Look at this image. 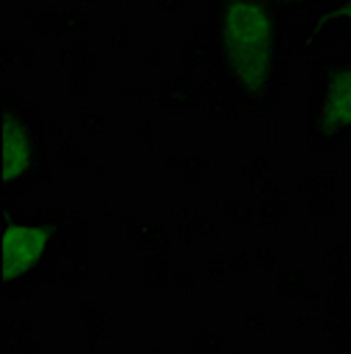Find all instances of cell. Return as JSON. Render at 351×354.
<instances>
[{
	"instance_id": "obj_1",
	"label": "cell",
	"mask_w": 351,
	"mask_h": 354,
	"mask_svg": "<svg viewBox=\"0 0 351 354\" xmlns=\"http://www.w3.org/2000/svg\"><path fill=\"white\" fill-rule=\"evenodd\" d=\"M87 216L57 203H37L28 214L9 216L3 228V295L46 284H79L91 268Z\"/></svg>"
},
{
	"instance_id": "obj_2",
	"label": "cell",
	"mask_w": 351,
	"mask_h": 354,
	"mask_svg": "<svg viewBox=\"0 0 351 354\" xmlns=\"http://www.w3.org/2000/svg\"><path fill=\"white\" fill-rule=\"evenodd\" d=\"M216 17L219 65L231 96L256 118H267L287 84V59L267 0H211Z\"/></svg>"
},
{
	"instance_id": "obj_3",
	"label": "cell",
	"mask_w": 351,
	"mask_h": 354,
	"mask_svg": "<svg viewBox=\"0 0 351 354\" xmlns=\"http://www.w3.org/2000/svg\"><path fill=\"white\" fill-rule=\"evenodd\" d=\"M48 144L42 110L31 99L3 91V200H20L34 186L51 180Z\"/></svg>"
},
{
	"instance_id": "obj_4",
	"label": "cell",
	"mask_w": 351,
	"mask_h": 354,
	"mask_svg": "<svg viewBox=\"0 0 351 354\" xmlns=\"http://www.w3.org/2000/svg\"><path fill=\"white\" fill-rule=\"evenodd\" d=\"M306 136L312 149H340L351 144V62H323L312 68L306 96Z\"/></svg>"
},
{
	"instance_id": "obj_5",
	"label": "cell",
	"mask_w": 351,
	"mask_h": 354,
	"mask_svg": "<svg viewBox=\"0 0 351 354\" xmlns=\"http://www.w3.org/2000/svg\"><path fill=\"white\" fill-rule=\"evenodd\" d=\"M160 110L166 115H174V113H191L197 107V87L186 79V76H171L163 87H160Z\"/></svg>"
},
{
	"instance_id": "obj_6",
	"label": "cell",
	"mask_w": 351,
	"mask_h": 354,
	"mask_svg": "<svg viewBox=\"0 0 351 354\" xmlns=\"http://www.w3.org/2000/svg\"><path fill=\"white\" fill-rule=\"evenodd\" d=\"M57 54H59V59H62L68 68H79V71H87V73L99 71V57L93 54V46L87 42V37L59 42Z\"/></svg>"
},
{
	"instance_id": "obj_7",
	"label": "cell",
	"mask_w": 351,
	"mask_h": 354,
	"mask_svg": "<svg viewBox=\"0 0 351 354\" xmlns=\"http://www.w3.org/2000/svg\"><path fill=\"white\" fill-rule=\"evenodd\" d=\"M0 62H3V71H12V73L34 71V62H37L34 46H31L28 39H23V37H12L9 42H3Z\"/></svg>"
},
{
	"instance_id": "obj_8",
	"label": "cell",
	"mask_w": 351,
	"mask_h": 354,
	"mask_svg": "<svg viewBox=\"0 0 351 354\" xmlns=\"http://www.w3.org/2000/svg\"><path fill=\"white\" fill-rule=\"evenodd\" d=\"M23 17L37 34L57 37V28H59V20H62V9L59 6H48V3H26Z\"/></svg>"
},
{
	"instance_id": "obj_9",
	"label": "cell",
	"mask_w": 351,
	"mask_h": 354,
	"mask_svg": "<svg viewBox=\"0 0 351 354\" xmlns=\"http://www.w3.org/2000/svg\"><path fill=\"white\" fill-rule=\"evenodd\" d=\"M318 26V37H321V46H337L340 39V31L348 26L351 28V0H345V3L326 20L315 23ZM348 46H351V34H348Z\"/></svg>"
},
{
	"instance_id": "obj_10",
	"label": "cell",
	"mask_w": 351,
	"mask_h": 354,
	"mask_svg": "<svg viewBox=\"0 0 351 354\" xmlns=\"http://www.w3.org/2000/svg\"><path fill=\"white\" fill-rule=\"evenodd\" d=\"M133 242L138 248H155V250H160V248H166L171 242V231L163 223H158V219H144V223H138L133 228Z\"/></svg>"
},
{
	"instance_id": "obj_11",
	"label": "cell",
	"mask_w": 351,
	"mask_h": 354,
	"mask_svg": "<svg viewBox=\"0 0 351 354\" xmlns=\"http://www.w3.org/2000/svg\"><path fill=\"white\" fill-rule=\"evenodd\" d=\"M87 31H91V17L82 9H62V20H59V28H57V39L65 42V39H82Z\"/></svg>"
},
{
	"instance_id": "obj_12",
	"label": "cell",
	"mask_w": 351,
	"mask_h": 354,
	"mask_svg": "<svg viewBox=\"0 0 351 354\" xmlns=\"http://www.w3.org/2000/svg\"><path fill=\"white\" fill-rule=\"evenodd\" d=\"M107 127H110V115L102 107H87L76 113V129L84 132L91 138H102L107 136Z\"/></svg>"
},
{
	"instance_id": "obj_13",
	"label": "cell",
	"mask_w": 351,
	"mask_h": 354,
	"mask_svg": "<svg viewBox=\"0 0 351 354\" xmlns=\"http://www.w3.org/2000/svg\"><path fill=\"white\" fill-rule=\"evenodd\" d=\"M287 42H290L292 48H298V51H312V48H318V46H321L318 26H315V23H303V20L292 23L290 31H287Z\"/></svg>"
},
{
	"instance_id": "obj_14",
	"label": "cell",
	"mask_w": 351,
	"mask_h": 354,
	"mask_svg": "<svg viewBox=\"0 0 351 354\" xmlns=\"http://www.w3.org/2000/svg\"><path fill=\"white\" fill-rule=\"evenodd\" d=\"M276 290L281 298H298L303 290H306V273L298 270V268H290V270H281L276 276Z\"/></svg>"
},
{
	"instance_id": "obj_15",
	"label": "cell",
	"mask_w": 351,
	"mask_h": 354,
	"mask_svg": "<svg viewBox=\"0 0 351 354\" xmlns=\"http://www.w3.org/2000/svg\"><path fill=\"white\" fill-rule=\"evenodd\" d=\"M65 84H68V96H70L73 102H84L87 96H91V73H87V71L68 68Z\"/></svg>"
},
{
	"instance_id": "obj_16",
	"label": "cell",
	"mask_w": 351,
	"mask_h": 354,
	"mask_svg": "<svg viewBox=\"0 0 351 354\" xmlns=\"http://www.w3.org/2000/svg\"><path fill=\"white\" fill-rule=\"evenodd\" d=\"M256 214H258L261 223H278V219H284L290 214V203L284 197H265L258 203Z\"/></svg>"
},
{
	"instance_id": "obj_17",
	"label": "cell",
	"mask_w": 351,
	"mask_h": 354,
	"mask_svg": "<svg viewBox=\"0 0 351 354\" xmlns=\"http://www.w3.org/2000/svg\"><path fill=\"white\" fill-rule=\"evenodd\" d=\"M115 91H118L121 96H126V99H144V102H152V99H155V87L146 84V82H141V79H135V76L121 79Z\"/></svg>"
},
{
	"instance_id": "obj_18",
	"label": "cell",
	"mask_w": 351,
	"mask_h": 354,
	"mask_svg": "<svg viewBox=\"0 0 351 354\" xmlns=\"http://www.w3.org/2000/svg\"><path fill=\"white\" fill-rule=\"evenodd\" d=\"M239 171H242V177H245L247 183H256V180H261V177L270 171V158L265 152H253Z\"/></svg>"
},
{
	"instance_id": "obj_19",
	"label": "cell",
	"mask_w": 351,
	"mask_h": 354,
	"mask_svg": "<svg viewBox=\"0 0 351 354\" xmlns=\"http://www.w3.org/2000/svg\"><path fill=\"white\" fill-rule=\"evenodd\" d=\"M202 169H205V158L202 155H183L180 158V171H183V183L186 186H200L202 183Z\"/></svg>"
},
{
	"instance_id": "obj_20",
	"label": "cell",
	"mask_w": 351,
	"mask_h": 354,
	"mask_svg": "<svg viewBox=\"0 0 351 354\" xmlns=\"http://www.w3.org/2000/svg\"><path fill=\"white\" fill-rule=\"evenodd\" d=\"M110 46H113V51H118V54H124V51L133 48V26H129L126 20H118V23L113 26V31H110Z\"/></svg>"
},
{
	"instance_id": "obj_21",
	"label": "cell",
	"mask_w": 351,
	"mask_h": 354,
	"mask_svg": "<svg viewBox=\"0 0 351 354\" xmlns=\"http://www.w3.org/2000/svg\"><path fill=\"white\" fill-rule=\"evenodd\" d=\"M166 268H169V256H163V253L146 256V261H144V281L146 284H158L163 279Z\"/></svg>"
},
{
	"instance_id": "obj_22",
	"label": "cell",
	"mask_w": 351,
	"mask_h": 354,
	"mask_svg": "<svg viewBox=\"0 0 351 354\" xmlns=\"http://www.w3.org/2000/svg\"><path fill=\"white\" fill-rule=\"evenodd\" d=\"M59 160H62V166H68V169H82V166H87V160H91V158H87L84 147L65 141V144L59 147Z\"/></svg>"
},
{
	"instance_id": "obj_23",
	"label": "cell",
	"mask_w": 351,
	"mask_h": 354,
	"mask_svg": "<svg viewBox=\"0 0 351 354\" xmlns=\"http://www.w3.org/2000/svg\"><path fill=\"white\" fill-rule=\"evenodd\" d=\"M306 208H310V214L312 216H329V214H334V208H337V203H334V194H312L310 200H306Z\"/></svg>"
},
{
	"instance_id": "obj_24",
	"label": "cell",
	"mask_w": 351,
	"mask_h": 354,
	"mask_svg": "<svg viewBox=\"0 0 351 354\" xmlns=\"http://www.w3.org/2000/svg\"><path fill=\"white\" fill-rule=\"evenodd\" d=\"M133 141H135V149H141V152H152L155 149V132H152L149 121H138L133 127Z\"/></svg>"
},
{
	"instance_id": "obj_25",
	"label": "cell",
	"mask_w": 351,
	"mask_h": 354,
	"mask_svg": "<svg viewBox=\"0 0 351 354\" xmlns=\"http://www.w3.org/2000/svg\"><path fill=\"white\" fill-rule=\"evenodd\" d=\"M141 57H144V65L152 68V71H160V68L166 65V51L158 46V42H146L144 51H141Z\"/></svg>"
},
{
	"instance_id": "obj_26",
	"label": "cell",
	"mask_w": 351,
	"mask_h": 354,
	"mask_svg": "<svg viewBox=\"0 0 351 354\" xmlns=\"http://www.w3.org/2000/svg\"><path fill=\"white\" fill-rule=\"evenodd\" d=\"M155 9H158V15H163L169 20H178L186 12V0H155Z\"/></svg>"
},
{
	"instance_id": "obj_27",
	"label": "cell",
	"mask_w": 351,
	"mask_h": 354,
	"mask_svg": "<svg viewBox=\"0 0 351 354\" xmlns=\"http://www.w3.org/2000/svg\"><path fill=\"white\" fill-rule=\"evenodd\" d=\"M253 264H256L253 256H247V253H234V256L228 259V270L236 273V276H245V273H250Z\"/></svg>"
},
{
	"instance_id": "obj_28",
	"label": "cell",
	"mask_w": 351,
	"mask_h": 354,
	"mask_svg": "<svg viewBox=\"0 0 351 354\" xmlns=\"http://www.w3.org/2000/svg\"><path fill=\"white\" fill-rule=\"evenodd\" d=\"M253 261L258 264V268L270 270V268H273V253H270V248H267V245H258V248L253 250Z\"/></svg>"
},
{
	"instance_id": "obj_29",
	"label": "cell",
	"mask_w": 351,
	"mask_h": 354,
	"mask_svg": "<svg viewBox=\"0 0 351 354\" xmlns=\"http://www.w3.org/2000/svg\"><path fill=\"white\" fill-rule=\"evenodd\" d=\"M205 273L211 276V279H222L225 273H228V268H225V261L222 259H219V256H214V259H208V264H205Z\"/></svg>"
},
{
	"instance_id": "obj_30",
	"label": "cell",
	"mask_w": 351,
	"mask_h": 354,
	"mask_svg": "<svg viewBox=\"0 0 351 354\" xmlns=\"http://www.w3.org/2000/svg\"><path fill=\"white\" fill-rule=\"evenodd\" d=\"M228 216H234V219H239V223H245V219L250 216V208L242 205L239 200H231V205H228Z\"/></svg>"
},
{
	"instance_id": "obj_31",
	"label": "cell",
	"mask_w": 351,
	"mask_h": 354,
	"mask_svg": "<svg viewBox=\"0 0 351 354\" xmlns=\"http://www.w3.org/2000/svg\"><path fill=\"white\" fill-rule=\"evenodd\" d=\"M107 9L118 12V15H126L129 9H133V0H107Z\"/></svg>"
},
{
	"instance_id": "obj_32",
	"label": "cell",
	"mask_w": 351,
	"mask_h": 354,
	"mask_svg": "<svg viewBox=\"0 0 351 354\" xmlns=\"http://www.w3.org/2000/svg\"><path fill=\"white\" fill-rule=\"evenodd\" d=\"M76 3H82V6H91V3H96V0H76Z\"/></svg>"
},
{
	"instance_id": "obj_33",
	"label": "cell",
	"mask_w": 351,
	"mask_h": 354,
	"mask_svg": "<svg viewBox=\"0 0 351 354\" xmlns=\"http://www.w3.org/2000/svg\"><path fill=\"white\" fill-rule=\"evenodd\" d=\"M28 3H46V0H28Z\"/></svg>"
},
{
	"instance_id": "obj_34",
	"label": "cell",
	"mask_w": 351,
	"mask_h": 354,
	"mask_svg": "<svg viewBox=\"0 0 351 354\" xmlns=\"http://www.w3.org/2000/svg\"><path fill=\"white\" fill-rule=\"evenodd\" d=\"M292 3H301V0H292Z\"/></svg>"
}]
</instances>
